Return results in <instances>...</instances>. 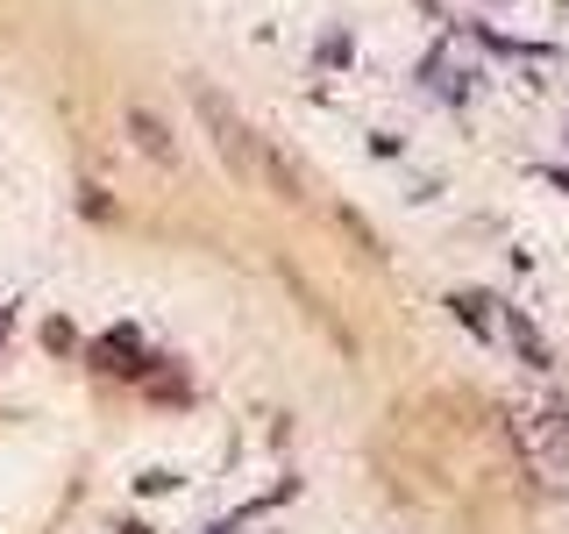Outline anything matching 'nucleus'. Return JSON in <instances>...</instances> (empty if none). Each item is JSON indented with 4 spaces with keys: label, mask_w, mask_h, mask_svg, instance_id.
Listing matches in <instances>:
<instances>
[{
    "label": "nucleus",
    "mask_w": 569,
    "mask_h": 534,
    "mask_svg": "<svg viewBox=\"0 0 569 534\" xmlns=\"http://www.w3.org/2000/svg\"><path fill=\"white\" fill-rule=\"evenodd\" d=\"M129 121H136V142H142V150H157V157H171V136H164V129H157V121H150V115H129Z\"/></svg>",
    "instance_id": "nucleus-1"
}]
</instances>
